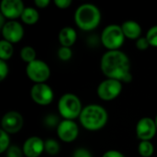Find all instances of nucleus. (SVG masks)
I'll use <instances>...</instances> for the list:
<instances>
[{"mask_svg": "<svg viewBox=\"0 0 157 157\" xmlns=\"http://www.w3.org/2000/svg\"><path fill=\"white\" fill-rule=\"evenodd\" d=\"M100 68L104 75L109 79L124 83H130L132 80L130 59L120 50L105 52L101 57Z\"/></svg>", "mask_w": 157, "mask_h": 157, "instance_id": "nucleus-1", "label": "nucleus"}, {"mask_svg": "<svg viewBox=\"0 0 157 157\" xmlns=\"http://www.w3.org/2000/svg\"><path fill=\"white\" fill-rule=\"evenodd\" d=\"M79 121L85 129L88 131H98L107 124L108 113L99 105H88L83 109Z\"/></svg>", "mask_w": 157, "mask_h": 157, "instance_id": "nucleus-2", "label": "nucleus"}, {"mask_svg": "<svg viewBox=\"0 0 157 157\" xmlns=\"http://www.w3.org/2000/svg\"><path fill=\"white\" fill-rule=\"evenodd\" d=\"M101 13L97 6L93 4H83L79 6L75 13V21L79 29L85 31L95 29L100 23Z\"/></svg>", "mask_w": 157, "mask_h": 157, "instance_id": "nucleus-3", "label": "nucleus"}, {"mask_svg": "<svg viewBox=\"0 0 157 157\" xmlns=\"http://www.w3.org/2000/svg\"><path fill=\"white\" fill-rule=\"evenodd\" d=\"M58 110L63 120L74 121L80 117L83 110L82 103L79 98L72 93L63 95L58 102Z\"/></svg>", "mask_w": 157, "mask_h": 157, "instance_id": "nucleus-4", "label": "nucleus"}, {"mask_svg": "<svg viewBox=\"0 0 157 157\" xmlns=\"http://www.w3.org/2000/svg\"><path fill=\"white\" fill-rule=\"evenodd\" d=\"M125 36L119 25H109L101 33V42L109 51H118L124 43Z\"/></svg>", "mask_w": 157, "mask_h": 157, "instance_id": "nucleus-5", "label": "nucleus"}, {"mask_svg": "<svg viewBox=\"0 0 157 157\" xmlns=\"http://www.w3.org/2000/svg\"><path fill=\"white\" fill-rule=\"evenodd\" d=\"M26 74L35 84H42L49 79L51 75V69L45 62L37 59L27 64Z\"/></svg>", "mask_w": 157, "mask_h": 157, "instance_id": "nucleus-6", "label": "nucleus"}, {"mask_svg": "<svg viewBox=\"0 0 157 157\" xmlns=\"http://www.w3.org/2000/svg\"><path fill=\"white\" fill-rule=\"evenodd\" d=\"M122 90V84L119 80L106 79L98 86V96L104 101H110L120 96Z\"/></svg>", "mask_w": 157, "mask_h": 157, "instance_id": "nucleus-7", "label": "nucleus"}, {"mask_svg": "<svg viewBox=\"0 0 157 157\" xmlns=\"http://www.w3.org/2000/svg\"><path fill=\"white\" fill-rule=\"evenodd\" d=\"M24 120L22 115L15 110L6 112L1 121V130L8 134L17 133L23 127Z\"/></svg>", "mask_w": 157, "mask_h": 157, "instance_id": "nucleus-8", "label": "nucleus"}, {"mask_svg": "<svg viewBox=\"0 0 157 157\" xmlns=\"http://www.w3.org/2000/svg\"><path fill=\"white\" fill-rule=\"evenodd\" d=\"M30 96L32 100L40 106H48L53 100V91L50 86L45 83L35 84L31 90Z\"/></svg>", "mask_w": 157, "mask_h": 157, "instance_id": "nucleus-9", "label": "nucleus"}, {"mask_svg": "<svg viewBox=\"0 0 157 157\" xmlns=\"http://www.w3.org/2000/svg\"><path fill=\"white\" fill-rule=\"evenodd\" d=\"M3 40L10 42L17 43L23 39L24 29L23 26L16 20H8L1 29Z\"/></svg>", "mask_w": 157, "mask_h": 157, "instance_id": "nucleus-10", "label": "nucleus"}, {"mask_svg": "<svg viewBox=\"0 0 157 157\" xmlns=\"http://www.w3.org/2000/svg\"><path fill=\"white\" fill-rule=\"evenodd\" d=\"M79 133L77 124L71 120H63L57 126V135L64 143H73L76 140Z\"/></svg>", "mask_w": 157, "mask_h": 157, "instance_id": "nucleus-11", "label": "nucleus"}, {"mask_svg": "<svg viewBox=\"0 0 157 157\" xmlns=\"http://www.w3.org/2000/svg\"><path fill=\"white\" fill-rule=\"evenodd\" d=\"M157 132V127L155 120L149 117L141 119L136 125V135L141 141L152 140Z\"/></svg>", "mask_w": 157, "mask_h": 157, "instance_id": "nucleus-12", "label": "nucleus"}, {"mask_svg": "<svg viewBox=\"0 0 157 157\" xmlns=\"http://www.w3.org/2000/svg\"><path fill=\"white\" fill-rule=\"evenodd\" d=\"M24 9V4L20 0H3L0 6L1 14L10 20L20 17Z\"/></svg>", "mask_w": 157, "mask_h": 157, "instance_id": "nucleus-13", "label": "nucleus"}, {"mask_svg": "<svg viewBox=\"0 0 157 157\" xmlns=\"http://www.w3.org/2000/svg\"><path fill=\"white\" fill-rule=\"evenodd\" d=\"M26 157H39L44 151V142L37 136L28 138L22 147Z\"/></svg>", "mask_w": 157, "mask_h": 157, "instance_id": "nucleus-14", "label": "nucleus"}, {"mask_svg": "<svg viewBox=\"0 0 157 157\" xmlns=\"http://www.w3.org/2000/svg\"><path fill=\"white\" fill-rule=\"evenodd\" d=\"M121 29L125 38L129 40H138L141 38L142 34V27L140 24L134 20H126L121 25Z\"/></svg>", "mask_w": 157, "mask_h": 157, "instance_id": "nucleus-15", "label": "nucleus"}, {"mask_svg": "<svg viewBox=\"0 0 157 157\" xmlns=\"http://www.w3.org/2000/svg\"><path fill=\"white\" fill-rule=\"evenodd\" d=\"M59 41L63 47L71 48L76 40L77 34L75 29L71 27H64L59 32Z\"/></svg>", "mask_w": 157, "mask_h": 157, "instance_id": "nucleus-16", "label": "nucleus"}, {"mask_svg": "<svg viewBox=\"0 0 157 157\" xmlns=\"http://www.w3.org/2000/svg\"><path fill=\"white\" fill-rule=\"evenodd\" d=\"M39 12L36 8L34 7H25L20 18L23 23L27 25H34L38 22L39 20Z\"/></svg>", "mask_w": 157, "mask_h": 157, "instance_id": "nucleus-17", "label": "nucleus"}, {"mask_svg": "<svg viewBox=\"0 0 157 157\" xmlns=\"http://www.w3.org/2000/svg\"><path fill=\"white\" fill-rule=\"evenodd\" d=\"M13 52H14L13 44L5 40H0V60L7 61L8 59L12 57Z\"/></svg>", "mask_w": 157, "mask_h": 157, "instance_id": "nucleus-18", "label": "nucleus"}, {"mask_svg": "<svg viewBox=\"0 0 157 157\" xmlns=\"http://www.w3.org/2000/svg\"><path fill=\"white\" fill-rule=\"evenodd\" d=\"M138 152L142 157H151L155 152L154 144L150 141H141L138 145Z\"/></svg>", "mask_w": 157, "mask_h": 157, "instance_id": "nucleus-19", "label": "nucleus"}, {"mask_svg": "<svg viewBox=\"0 0 157 157\" xmlns=\"http://www.w3.org/2000/svg\"><path fill=\"white\" fill-rule=\"evenodd\" d=\"M20 58L22 59V61H24L27 63H30L32 62H34L36 59V51L30 47V46H25L20 50L19 52Z\"/></svg>", "mask_w": 157, "mask_h": 157, "instance_id": "nucleus-20", "label": "nucleus"}, {"mask_svg": "<svg viewBox=\"0 0 157 157\" xmlns=\"http://www.w3.org/2000/svg\"><path fill=\"white\" fill-rule=\"evenodd\" d=\"M44 151L50 155H56L60 151V144L54 139H47L44 142Z\"/></svg>", "mask_w": 157, "mask_h": 157, "instance_id": "nucleus-21", "label": "nucleus"}, {"mask_svg": "<svg viewBox=\"0 0 157 157\" xmlns=\"http://www.w3.org/2000/svg\"><path fill=\"white\" fill-rule=\"evenodd\" d=\"M9 147H10L9 134L4 132L3 130H0V153L4 154L8 150Z\"/></svg>", "mask_w": 157, "mask_h": 157, "instance_id": "nucleus-22", "label": "nucleus"}, {"mask_svg": "<svg viewBox=\"0 0 157 157\" xmlns=\"http://www.w3.org/2000/svg\"><path fill=\"white\" fill-rule=\"evenodd\" d=\"M145 37H146L150 46L157 48V25L149 29Z\"/></svg>", "mask_w": 157, "mask_h": 157, "instance_id": "nucleus-23", "label": "nucleus"}, {"mask_svg": "<svg viewBox=\"0 0 157 157\" xmlns=\"http://www.w3.org/2000/svg\"><path fill=\"white\" fill-rule=\"evenodd\" d=\"M73 56V52L71 48L68 47H63L61 46V48L58 50V57L60 58L61 61L66 62L69 61Z\"/></svg>", "mask_w": 157, "mask_h": 157, "instance_id": "nucleus-24", "label": "nucleus"}, {"mask_svg": "<svg viewBox=\"0 0 157 157\" xmlns=\"http://www.w3.org/2000/svg\"><path fill=\"white\" fill-rule=\"evenodd\" d=\"M23 151L17 145H11L6 151V157H22Z\"/></svg>", "mask_w": 157, "mask_h": 157, "instance_id": "nucleus-25", "label": "nucleus"}, {"mask_svg": "<svg viewBox=\"0 0 157 157\" xmlns=\"http://www.w3.org/2000/svg\"><path fill=\"white\" fill-rule=\"evenodd\" d=\"M150 47L146 37H141L136 40V48L140 51H145Z\"/></svg>", "mask_w": 157, "mask_h": 157, "instance_id": "nucleus-26", "label": "nucleus"}, {"mask_svg": "<svg viewBox=\"0 0 157 157\" xmlns=\"http://www.w3.org/2000/svg\"><path fill=\"white\" fill-rule=\"evenodd\" d=\"M8 72L9 69L6 61L0 60V81H4V79L7 76Z\"/></svg>", "mask_w": 157, "mask_h": 157, "instance_id": "nucleus-27", "label": "nucleus"}, {"mask_svg": "<svg viewBox=\"0 0 157 157\" xmlns=\"http://www.w3.org/2000/svg\"><path fill=\"white\" fill-rule=\"evenodd\" d=\"M73 157H92L91 153L85 148H78L74 152Z\"/></svg>", "mask_w": 157, "mask_h": 157, "instance_id": "nucleus-28", "label": "nucleus"}, {"mask_svg": "<svg viewBox=\"0 0 157 157\" xmlns=\"http://www.w3.org/2000/svg\"><path fill=\"white\" fill-rule=\"evenodd\" d=\"M54 4L60 9H66L72 5V1L71 0H55Z\"/></svg>", "mask_w": 157, "mask_h": 157, "instance_id": "nucleus-29", "label": "nucleus"}, {"mask_svg": "<svg viewBox=\"0 0 157 157\" xmlns=\"http://www.w3.org/2000/svg\"><path fill=\"white\" fill-rule=\"evenodd\" d=\"M45 122H46V124L48 125V126H55V125H59V123L60 122H58V119H57V117L56 116H54V115H50V116H48L47 118H46V120H45Z\"/></svg>", "mask_w": 157, "mask_h": 157, "instance_id": "nucleus-30", "label": "nucleus"}, {"mask_svg": "<svg viewBox=\"0 0 157 157\" xmlns=\"http://www.w3.org/2000/svg\"><path fill=\"white\" fill-rule=\"evenodd\" d=\"M102 157H125L123 154H121L119 151L116 150H109L108 152H106Z\"/></svg>", "mask_w": 157, "mask_h": 157, "instance_id": "nucleus-31", "label": "nucleus"}, {"mask_svg": "<svg viewBox=\"0 0 157 157\" xmlns=\"http://www.w3.org/2000/svg\"><path fill=\"white\" fill-rule=\"evenodd\" d=\"M34 4L39 8H45L50 5V1L49 0H35Z\"/></svg>", "mask_w": 157, "mask_h": 157, "instance_id": "nucleus-32", "label": "nucleus"}, {"mask_svg": "<svg viewBox=\"0 0 157 157\" xmlns=\"http://www.w3.org/2000/svg\"><path fill=\"white\" fill-rule=\"evenodd\" d=\"M5 17L2 15V14H0V28L2 29L3 27H4V25L6 24V22H5Z\"/></svg>", "mask_w": 157, "mask_h": 157, "instance_id": "nucleus-33", "label": "nucleus"}, {"mask_svg": "<svg viewBox=\"0 0 157 157\" xmlns=\"http://www.w3.org/2000/svg\"><path fill=\"white\" fill-rule=\"evenodd\" d=\"M155 124H156V127H157V115H156V117H155Z\"/></svg>", "mask_w": 157, "mask_h": 157, "instance_id": "nucleus-34", "label": "nucleus"}]
</instances>
